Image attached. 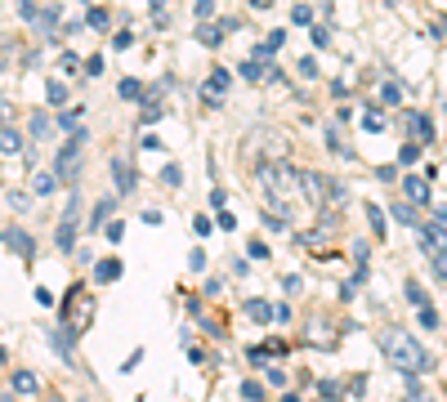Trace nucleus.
<instances>
[{
  "label": "nucleus",
  "mask_w": 447,
  "mask_h": 402,
  "mask_svg": "<svg viewBox=\"0 0 447 402\" xmlns=\"http://www.w3.org/2000/svg\"><path fill=\"white\" fill-rule=\"evenodd\" d=\"M399 161H403V165H416V161H421V143H407L403 153H399Z\"/></svg>",
  "instance_id": "bb28decb"
},
{
  "label": "nucleus",
  "mask_w": 447,
  "mask_h": 402,
  "mask_svg": "<svg viewBox=\"0 0 447 402\" xmlns=\"http://www.w3.org/2000/svg\"><path fill=\"white\" fill-rule=\"evenodd\" d=\"M411 125H416V139H421V143L434 139V121H429V116H421V112H416V116H411Z\"/></svg>",
  "instance_id": "dca6fc26"
},
{
  "label": "nucleus",
  "mask_w": 447,
  "mask_h": 402,
  "mask_svg": "<svg viewBox=\"0 0 447 402\" xmlns=\"http://www.w3.org/2000/svg\"><path fill=\"white\" fill-rule=\"evenodd\" d=\"M81 153H86V130H76L72 139L58 148V157H54V175H58V183H72V179L81 175Z\"/></svg>",
  "instance_id": "f03ea898"
},
{
  "label": "nucleus",
  "mask_w": 447,
  "mask_h": 402,
  "mask_svg": "<svg viewBox=\"0 0 447 402\" xmlns=\"http://www.w3.org/2000/svg\"><path fill=\"white\" fill-rule=\"evenodd\" d=\"M108 242H125V224H108Z\"/></svg>",
  "instance_id": "ea45409f"
},
{
  "label": "nucleus",
  "mask_w": 447,
  "mask_h": 402,
  "mask_svg": "<svg viewBox=\"0 0 447 402\" xmlns=\"http://www.w3.org/2000/svg\"><path fill=\"white\" fill-rule=\"evenodd\" d=\"M161 175H165V183H170V188H179V183H184V175H179V165H165Z\"/></svg>",
  "instance_id": "473e14b6"
},
{
  "label": "nucleus",
  "mask_w": 447,
  "mask_h": 402,
  "mask_svg": "<svg viewBox=\"0 0 447 402\" xmlns=\"http://www.w3.org/2000/svg\"><path fill=\"white\" fill-rule=\"evenodd\" d=\"M322 398L336 402V398H340V384H336V380H322Z\"/></svg>",
  "instance_id": "58836bf2"
},
{
  "label": "nucleus",
  "mask_w": 447,
  "mask_h": 402,
  "mask_svg": "<svg viewBox=\"0 0 447 402\" xmlns=\"http://www.w3.org/2000/svg\"><path fill=\"white\" fill-rule=\"evenodd\" d=\"M9 206H14V210H27L31 197H27V192H9Z\"/></svg>",
  "instance_id": "f704fd0d"
},
{
  "label": "nucleus",
  "mask_w": 447,
  "mask_h": 402,
  "mask_svg": "<svg viewBox=\"0 0 447 402\" xmlns=\"http://www.w3.org/2000/svg\"><path fill=\"white\" fill-rule=\"evenodd\" d=\"M269 354H287V340H269ZM251 358L264 362V349H251Z\"/></svg>",
  "instance_id": "b1692460"
},
{
  "label": "nucleus",
  "mask_w": 447,
  "mask_h": 402,
  "mask_svg": "<svg viewBox=\"0 0 447 402\" xmlns=\"http://www.w3.org/2000/svg\"><path fill=\"white\" fill-rule=\"evenodd\" d=\"M23 148H27V139H23L19 130H14V125H0V157H19Z\"/></svg>",
  "instance_id": "20e7f679"
},
{
  "label": "nucleus",
  "mask_w": 447,
  "mask_h": 402,
  "mask_svg": "<svg viewBox=\"0 0 447 402\" xmlns=\"http://www.w3.org/2000/svg\"><path fill=\"white\" fill-rule=\"evenodd\" d=\"M197 41H202V45H220V41H224V27L202 23V27H197Z\"/></svg>",
  "instance_id": "2eb2a0df"
},
{
  "label": "nucleus",
  "mask_w": 447,
  "mask_h": 402,
  "mask_svg": "<svg viewBox=\"0 0 447 402\" xmlns=\"http://www.w3.org/2000/svg\"><path fill=\"white\" fill-rule=\"evenodd\" d=\"M192 228H197V237H206V232H210V220H206V215H197Z\"/></svg>",
  "instance_id": "79ce46f5"
},
{
  "label": "nucleus",
  "mask_w": 447,
  "mask_h": 402,
  "mask_svg": "<svg viewBox=\"0 0 447 402\" xmlns=\"http://www.w3.org/2000/svg\"><path fill=\"white\" fill-rule=\"evenodd\" d=\"M434 268H438V277L447 282V255H443V250H434Z\"/></svg>",
  "instance_id": "a19ab883"
},
{
  "label": "nucleus",
  "mask_w": 447,
  "mask_h": 402,
  "mask_svg": "<svg viewBox=\"0 0 447 402\" xmlns=\"http://www.w3.org/2000/svg\"><path fill=\"white\" fill-rule=\"evenodd\" d=\"M9 116H14V103H9L5 94H0V125H9Z\"/></svg>",
  "instance_id": "e433bc0d"
},
{
  "label": "nucleus",
  "mask_w": 447,
  "mask_h": 402,
  "mask_svg": "<svg viewBox=\"0 0 447 402\" xmlns=\"http://www.w3.org/2000/svg\"><path fill=\"white\" fill-rule=\"evenodd\" d=\"M242 398H246V402H260V398H264V384L246 380V384H242Z\"/></svg>",
  "instance_id": "393cba45"
},
{
  "label": "nucleus",
  "mask_w": 447,
  "mask_h": 402,
  "mask_svg": "<svg viewBox=\"0 0 447 402\" xmlns=\"http://www.w3.org/2000/svg\"><path fill=\"white\" fill-rule=\"evenodd\" d=\"M246 317H255V322H273V304H264V299H251V304H246Z\"/></svg>",
  "instance_id": "4468645a"
},
{
  "label": "nucleus",
  "mask_w": 447,
  "mask_h": 402,
  "mask_svg": "<svg viewBox=\"0 0 447 402\" xmlns=\"http://www.w3.org/2000/svg\"><path fill=\"white\" fill-rule=\"evenodd\" d=\"M367 220H371V228H376V242H380V237H385V210H380L376 201L367 206Z\"/></svg>",
  "instance_id": "a211bd4d"
},
{
  "label": "nucleus",
  "mask_w": 447,
  "mask_h": 402,
  "mask_svg": "<svg viewBox=\"0 0 447 402\" xmlns=\"http://www.w3.org/2000/svg\"><path fill=\"white\" fill-rule=\"evenodd\" d=\"M14 393H41L36 376H31V371H19V376H14Z\"/></svg>",
  "instance_id": "ddd939ff"
},
{
  "label": "nucleus",
  "mask_w": 447,
  "mask_h": 402,
  "mask_svg": "<svg viewBox=\"0 0 447 402\" xmlns=\"http://www.w3.org/2000/svg\"><path fill=\"white\" fill-rule=\"evenodd\" d=\"M5 242H9V250H19V255L31 264V255H36V246H31V237H27V232H19V228H14V232H5Z\"/></svg>",
  "instance_id": "6e6552de"
},
{
  "label": "nucleus",
  "mask_w": 447,
  "mask_h": 402,
  "mask_svg": "<svg viewBox=\"0 0 447 402\" xmlns=\"http://www.w3.org/2000/svg\"><path fill=\"white\" fill-rule=\"evenodd\" d=\"M112 179H117V192H135V183H139V175L125 161H112Z\"/></svg>",
  "instance_id": "423d86ee"
},
{
  "label": "nucleus",
  "mask_w": 447,
  "mask_h": 402,
  "mask_svg": "<svg viewBox=\"0 0 447 402\" xmlns=\"http://www.w3.org/2000/svg\"><path fill=\"white\" fill-rule=\"evenodd\" d=\"M0 72H5V63H0Z\"/></svg>",
  "instance_id": "de8ad7c7"
},
{
  "label": "nucleus",
  "mask_w": 447,
  "mask_h": 402,
  "mask_svg": "<svg viewBox=\"0 0 447 402\" xmlns=\"http://www.w3.org/2000/svg\"><path fill=\"white\" fill-rule=\"evenodd\" d=\"M112 45H117V49H130V45H135V31H117V36H112Z\"/></svg>",
  "instance_id": "72a5a7b5"
},
{
  "label": "nucleus",
  "mask_w": 447,
  "mask_h": 402,
  "mask_svg": "<svg viewBox=\"0 0 447 402\" xmlns=\"http://www.w3.org/2000/svg\"><path fill=\"white\" fill-rule=\"evenodd\" d=\"M192 9H197V19L210 23V14H215V0H192Z\"/></svg>",
  "instance_id": "c85d7f7f"
},
{
  "label": "nucleus",
  "mask_w": 447,
  "mask_h": 402,
  "mask_svg": "<svg viewBox=\"0 0 447 402\" xmlns=\"http://www.w3.org/2000/svg\"><path fill=\"white\" fill-rule=\"evenodd\" d=\"M380 354H385L394 366H399L407 380H411V376H421V371H429V354H425V344H421L411 331H403V326L380 331Z\"/></svg>",
  "instance_id": "f257e3e1"
},
{
  "label": "nucleus",
  "mask_w": 447,
  "mask_h": 402,
  "mask_svg": "<svg viewBox=\"0 0 447 402\" xmlns=\"http://www.w3.org/2000/svg\"><path fill=\"white\" fill-rule=\"evenodd\" d=\"M31 134H36V139H49V134H54V130H49V116H45V112H31Z\"/></svg>",
  "instance_id": "6ab92c4d"
},
{
  "label": "nucleus",
  "mask_w": 447,
  "mask_h": 402,
  "mask_svg": "<svg viewBox=\"0 0 447 402\" xmlns=\"http://www.w3.org/2000/svg\"><path fill=\"white\" fill-rule=\"evenodd\" d=\"M112 210H117V197H103V201H98L94 215H90V232H94V228H103V224L112 220Z\"/></svg>",
  "instance_id": "1a4fd4ad"
},
{
  "label": "nucleus",
  "mask_w": 447,
  "mask_h": 402,
  "mask_svg": "<svg viewBox=\"0 0 447 402\" xmlns=\"http://www.w3.org/2000/svg\"><path fill=\"white\" fill-rule=\"evenodd\" d=\"M380 98H385V103H403V90L394 86V81H385V86H380Z\"/></svg>",
  "instance_id": "4be33fe9"
},
{
  "label": "nucleus",
  "mask_w": 447,
  "mask_h": 402,
  "mask_svg": "<svg viewBox=\"0 0 447 402\" xmlns=\"http://www.w3.org/2000/svg\"><path fill=\"white\" fill-rule=\"evenodd\" d=\"M403 188H407V197L416 201V206H425V201H429V183H425V179H411V175H407Z\"/></svg>",
  "instance_id": "f8f14e48"
},
{
  "label": "nucleus",
  "mask_w": 447,
  "mask_h": 402,
  "mask_svg": "<svg viewBox=\"0 0 447 402\" xmlns=\"http://www.w3.org/2000/svg\"><path fill=\"white\" fill-rule=\"evenodd\" d=\"M76 215H81V206H76V197L68 201V210H63V224H58V250H72L76 246Z\"/></svg>",
  "instance_id": "7ed1b4c3"
},
{
  "label": "nucleus",
  "mask_w": 447,
  "mask_h": 402,
  "mask_svg": "<svg viewBox=\"0 0 447 402\" xmlns=\"http://www.w3.org/2000/svg\"><path fill=\"white\" fill-rule=\"evenodd\" d=\"M94 31H108V9H90V19H86Z\"/></svg>",
  "instance_id": "a878e982"
},
{
  "label": "nucleus",
  "mask_w": 447,
  "mask_h": 402,
  "mask_svg": "<svg viewBox=\"0 0 447 402\" xmlns=\"http://www.w3.org/2000/svg\"><path fill=\"white\" fill-rule=\"evenodd\" d=\"M251 259H269V246H264V242H251Z\"/></svg>",
  "instance_id": "37998d69"
},
{
  "label": "nucleus",
  "mask_w": 447,
  "mask_h": 402,
  "mask_svg": "<svg viewBox=\"0 0 447 402\" xmlns=\"http://www.w3.org/2000/svg\"><path fill=\"white\" fill-rule=\"evenodd\" d=\"M251 5H255V9H269V5H273V0H251Z\"/></svg>",
  "instance_id": "c03bdc74"
},
{
  "label": "nucleus",
  "mask_w": 447,
  "mask_h": 402,
  "mask_svg": "<svg viewBox=\"0 0 447 402\" xmlns=\"http://www.w3.org/2000/svg\"><path fill=\"white\" fill-rule=\"evenodd\" d=\"M291 23H295V27H313V9H309V5H295V9H291Z\"/></svg>",
  "instance_id": "412c9836"
},
{
  "label": "nucleus",
  "mask_w": 447,
  "mask_h": 402,
  "mask_svg": "<svg viewBox=\"0 0 447 402\" xmlns=\"http://www.w3.org/2000/svg\"><path fill=\"white\" fill-rule=\"evenodd\" d=\"M300 76L313 81V76H318V63H313V58H300Z\"/></svg>",
  "instance_id": "c9c22d12"
},
{
  "label": "nucleus",
  "mask_w": 447,
  "mask_h": 402,
  "mask_svg": "<svg viewBox=\"0 0 447 402\" xmlns=\"http://www.w3.org/2000/svg\"><path fill=\"white\" fill-rule=\"evenodd\" d=\"M121 277V259H98L94 264V282H117Z\"/></svg>",
  "instance_id": "9b49d317"
},
{
  "label": "nucleus",
  "mask_w": 447,
  "mask_h": 402,
  "mask_svg": "<svg viewBox=\"0 0 447 402\" xmlns=\"http://www.w3.org/2000/svg\"><path fill=\"white\" fill-rule=\"evenodd\" d=\"M407 402H429V398H425V389H421V380H416V376H411V380H407Z\"/></svg>",
  "instance_id": "cd10ccee"
},
{
  "label": "nucleus",
  "mask_w": 447,
  "mask_h": 402,
  "mask_svg": "<svg viewBox=\"0 0 447 402\" xmlns=\"http://www.w3.org/2000/svg\"><path fill=\"white\" fill-rule=\"evenodd\" d=\"M407 299H411L416 309H429V295H425V287H421V282H407Z\"/></svg>",
  "instance_id": "aec40b11"
},
{
  "label": "nucleus",
  "mask_w": 447,
  "mask_h": 402,
  "mask_svg": "<svg viewBox=\"0 0 447 402\" xmlns=\"http://www.w3.org/2000/svg\"><path fill=\"white\" fill-rule=\"evenodd\" d=\"M394 220H399V224H416V210H411V206H394Z\"/></svg>",
  "instance_id": "2f4dec72"
},
{
  "label": "nucleus",
  "mask_w": 447,
  "mask_h": 402,
  "mask_svg": "<svg viewBox=\"0 0 447 402\" xmlns=\"http://www.w3.org/2000/svg\"><path fill=\"white\" fill-rule=\"evenodd\" d=\"M76 121H81V108H72V112H63V116H58V130H76Z\"/></svg>",
  "instance_id": "7c9ffc66"
},
{
  "label": "nucleus",
  "mask_w": 447,
  "mask_h": 402,
  "mask_svg": "<svg viewBox=\"0 0 447 402\" xmlns=\"http://www.w3.org/2000/svg\"><path fill=\"white\" fill-rule=\"evenodd\" d=\"M287 402H300V398H295V393H287Z\"/></svg>",
  "instance_id": "49530a36"
},
{
  "label": "nucleus",
  "mask_w": 447,
  "mask_h": 402,
  "mask_svg": "<svg viewBox=\"0 0 447 402\" xmlns=\"http://www.w3.org/2000/svg\"><path fill=\"white\" fill-rule=\"evenodd\" d=\"M45 94H49V103H54V108H63V103H68V86H63V81H49V86H45Z\"/></svg>",
  "instance_id": "f3484780"
},
{
  "label": "nucleus",
  "mask_w": 447,
  "mask_h": 402,
  "mask_svg": "<svg viewBox=\"0 0 447 402\" xmlns=\"http://www.w3.org/2000/svg\"><path fill=\"white\" fill-rule=\"evenodd\" d=\"M362 125H367L371 134H380V130H385V116H380V112H362Z\"/></svg>",
  "instance_id": "5701e85b"
},
{
  "label": "nucleus",
  "mask_w": 447,
  "mask_h": 402,
  "mask_svg": "<svg viewBox=\"0 0 447 402\" xmlns=\"http://www.w3.org/2000/svg\"><path fill=\"white\" fill-rule=\"evenodd\" d=\"M224 90H228V72H224V67H215V72H210V81H206V103H220V98H224Z\"/></svg>",
  "instance_id": "39448f33"
},
{
  "label": "nucleus",
  "mask_w": 447,
  "mask_h": 402,
  "mask_svg": "<svg viewBox=\"0 0 447 402\" xmlns=\"http://www.w3.org/2000/svg\"><path fill=\"white\" fill-rule=\"evenodd\" d=\"M45 402H63V398H58V393H49V398H45Z\"/></svg>",
  "instance_id": "a18cd8bd"
},
{
  "label": "nucleus",
  "mask_w": 447,
  "mask_h": 402,
  "mask_svg": "<svg viewBox=\"0 0 447 402\" xmlns=\"http://www.w3.org/2000/svg\"><path fill=\"white\" fill-rule=\"evenodd\" d=\"M117 94L125 98V103H143V98H148V94H143V81H135V76H125L121 86H117Z\"/></svg>",
  "instance_id": "9d476101"
},
{
  "label": "nucleus",
  "mask_w": 447,
  "mask_h": 402,
  "mask_svg": "<svg viewBox=\"0 0 447 402\" xmlns=\"http://www.w3.org/2000/svg\"><path fill=\"white\" fill-rule=\"evenodd\" d=\"M188 268H192V273H202V268H206V255H202V250H192V255H188Z\"/></svg>",
  "instance_id": "4c0bfd02"
},
{
  "label": "nucleus",
  "mask_w": 447,
  "mask_h": 402,
  "mask_svg": "<svg viewBox=\"0 0 447 402\" xmlns=\"http://www.w3.org/2000/svg\"><path fill=\"white\" fill-rule=\"evenodd\" d=\"M242 76H246V81H260V76H264V63H255V58L242 63Z\"/></svg>",
  "instance_id": "c756f323"
},
{
  "label": "nucleus",
  "mask_w": 447,
  "mask_h": 402,
  "mask_svg": "<svg viewBox=\"0 0 447 402\" xmlns=\"http://www.w3.org/2000/svg\"><path fill=\"white\" fill-rule=\"evenodd\" d=\"M58 188V175L54 170H31V192L45 197V192H54Z\"/></svg>",
  "instance_id": "0eeeda50"
}]
</instances>
